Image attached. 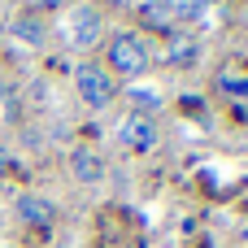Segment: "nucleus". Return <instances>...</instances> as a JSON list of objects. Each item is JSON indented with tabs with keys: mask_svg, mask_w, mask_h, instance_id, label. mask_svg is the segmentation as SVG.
Masks as SVG:
<instances>
[{
	"mask_svg": "<svg viewBox=\"0 0 248 248\" xmlns=\"http://www.w3.org/2000/svg\"><path fill=\"white\" fill-rule=\"evenodd\" d=\"M109 70L122 74V78L144 74V70H148V48H144V39L131 35V31H118V35L109 39Z\"/></svg>",
	"mask_w": 248,
	"mask_h": 248,
	"instance_id": "1",
	"label": "nucleus"
},
{
	"mask_svg": "<svg viewBox=\"0 0 248 248\" xmlns=\"http://www.w3.org/2000/svg\"><path fill=\"white\" fill-rule=\"evenodd\" d=\"M100 26H105L100 9H74V13L65 17V39H70L78 52H87V48L100 39Z\"/></svg>",
	"mask_w": 248,
	"mask_h": 248,
	"instance_id": "3",
	"label": "nucleus"
},
{
	"mask_svg": "<svg viewBox=\"0 0 248 248\" xmlns=\"http://www.w3.org/2000/svg\"><path fill=\"white\" fill-rule=\"evenodd\" d=\"M13 35H22V39L39 44V35H44V31H39V22H26V17H17V22H13Z\"/></svg>",
	"mask_w": 248,
	"mask_h": 248,
	"instance_id": "9",
	"label": "nucleus"
},
{
	"mask_svg": "<svg viewBox=\"0 0 248 248\" xmlns=\"http://www.w3.org/2000/svg\"><path fill=\"white\" fill-rule=\"evenodd\" d=\"M31 4H35V9H61L65 0H31Z\"/></svg>",
	"mask_w": 248,
	"mask_h": 248,
	"instance_id": "11",
	"label": "nucleus"
},
{
	"mask_svg": "<svg viewBox=\"0 0 248 248\" xmlns=\"http://www.w3.org/2000/svg\"><path fill=\"white\" fill-rule=\"evenodd\" d=\"M17 218L31 222V227H52L57 209H52L48 201H39V196H22V201H17Z\"/></svg>",
	"mask_w": 248,
	"mask_h": 248,
	"instance_id": "6",
	"label": "nucleus"
},
{
	"mask_svg": "<svg viewBox=\"0 0 248 248\" xmlns=\"http://www.w3.org/2000/svg\"><path fill=\"white\" fill-rule=\"evenodd\" d=\"M74 83H78V96L92 105V109H105V105H113V96H118V83H113V74L105 70V65H78V74H74Z\"/></svg>",
	"mask_w": 248,
	"mask_h": 248,
	"instance_id": "2",
	"label": "nucleus"
},
{
	"mask_svg": "<svg viewBox=\"0 0 248 248\" xmlns=\"http://www.w3.org/2000/svg\"><path fill=\"white\" fill-rule=\"evenodd\" d=\"M222 92H231V96H248V78H222Z\"/></svg>",
	"mask_w": 248,
	"mask_h": 248,
	"instance_id": "10",
	"label": "nucleus"
},
{
	"mask_svg": "<svg viewBox=\"0 0 248 248\" xmlns=\"http://www.w3.org/2000/svg\"><path fill=\"white\" fill-rule=\"evenodd\" d=\"M70 170H74V179H83V183H96V179L105 174V161H100L92 148H74V153H70Z\"/></svg>",
	"mask_w": 248,
	"mask_h": 248,
	"instance_id": "5",
	"label": "nucleus"
},
{
	"mask_svg": "<svg viewBox=\"0 0 248 248\" xmlns=\"http://www.w3.org/2000/svg\"><path fill=\"white\" fill-rule=\"evenodd\" d=\"M161 9L170 22H196V17H205L209 0H161Z\"/></svg>",
	"mask_w": 248,
	"mask_h": 248,
	"instance_id": "7",
	"label": "nucleus"
},
{
	"mask_svg": "<svg viewBox=\"0 0 248 248\" xmlns=\"http://www.w3.org/2000/svg\"><path fill=\"white\" fill-rule=\"evenodd\" d=\"M170 61H174V65H187V61H196V44H187V39H174V44H170Z\"/></svg>",
	"mask_w": 248,
	"mask_h": 248,
	"instance_id": "8",
	"label": "nucleus"
},
{
	"mask_svg": "<svg viewBox=\"0 0 248 248\" xmlns=\"http://www.w3.org/2000/svg\"><path fill=\"white\" fill-rule=\"evenodd\" d=\"M118 144L122 148H131V153H148V148H157V122L153 118H126L122 126H118Z\"/></svg>",
	"mask_w": 248,
	"mask_h": 248,
	"instance_id": "4",
	"label": "nucleus"
}]
</instances>
